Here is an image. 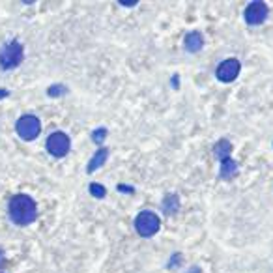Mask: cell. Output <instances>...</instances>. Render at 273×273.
I'll return each mask as SVG.
<instances>
[{
    "instance_id": "ba28073f",
    "label": "cell",
    "mask_w": 273,
    "mask_h": 273,
    "mask_svg": "<svg viewBox=\"0 0 273 273\" xmlns=\"http://www.w3.org/2000/svg\"><path fill=\"white\" fill-rule=\"evenodd\" d=\"M184 45H186V51L187 53H198V51L204 47V38L202 34L197 32V30H193L186 36L184 39Z\"/></svg>"
},
{
    "instance_id": "5b68a950",
    "label": "cell",
    "mask_w": 273,
    "mask_h": 273,
    "mask_svg": "<svg viewBox=\"0 0 273 273\" xmlns=\"http://www.w3.org/2000/svg\"><path fill=\"white\" fill-rule=\"evenodd\" d=\"M45 146H47V152H49L53 157H66L67 153H70L71 141L64 131H55L49 135Z\"/></svg>"
},
{
    "instance_id": "5bb4252c",
    "label": "cell",
    "mask_w": 273,
    "mask_h": 273,
    "mask_svg": "<svg viewBox=\"0 0 273 273\" xmlns=\"http://www.w3.org/2000/svg\"><path fill=\"white\" fill-rule=\"evenodd\" d=\"M47 94H49L51 98H56V96H64V94H67V88L62 86V84H53V86H49Z\"/></svg>"
},
{
    "instance_id": "9a60e30c",
    "label": "cell",
    "mask_w": 273,
    "mask_h": 273,
    "mask_svg": "<svg viewBox=\"0 0 273 273\" xmlns=\"http://www.w3.org/2000/svg\"><path fill=\"white\" fill-rule=\"evenodd\" d=\"M90 193H92L96 198H103L107 195V189L103 186H99V184H90Z\"/></svg>"
},
{
    "instance_id": "ac0fdd59",
    "label": "cell",
    "mask_w": 273,
    "mask_h": 273,
    "mask_svg": "<svg viewBox=\"0 0 273 273\" xmlns=\"http://www.w3.org/2000/svg\"><path fill=\"white\" fill-rule=\"evenodd\" d=\"M4 262H6V257H4V253L0 251V266H2Z\"/></svg>"
},
{
    "instance_id": "2e32d148",
    "label": "cell",
    "mask_w": 273,
    "mask_h": 273,
    "mask_svg": "<svg viewBox=\"0 0 273 273\" xmlns=\"http://www.w3.org/2000/svg\"><path fill=\"white\" fill-rule=\"evenodd\" d=\"M118 191H124V193H135V189L133 187H127V186H118Z\"/></svg>"
},
{
    "instance_id": "e0dca14e",
    "label": "cell",
    "mask_w": 273,
    "mask_h": 273,
    "mask_svg": "<svg viewBox=\"0 0 273 273\" xmlns=\"http://www.w3.org/2000/svg\"><path fill=\"white\" fill-rule=\"evenodd\" d=\"M8 96H10V92H8L6 88H0V99H2V98H8Z\"/></svg>"
},
{
    "instance_id": "7c38bea8",
    "label": "cell",
    "mask_w": 273,
    "mask_h": 273,
    "mask_svg": "<svg viewBox=\"0 0 273 273\" xmlns=\"http://www.w3.org/2000/svg\"><path fill=\"white\" fill-rule=\"evenodd\" d=\"M161 206H163V212L167 213V215H174V213L180 210V198H178L176 193H169V195L163 198Z\"/></svg>"
},
{
    "instance_id": "7a4b0ae2",
    "label": "cell",
    "mask_w": 273,
    "mask_h": 273,
    "mask_svg": "<svg viewBox=\"0 0 273 273\" xmlns=\"http://www.w3.org/2000/svg\"><path fill=\"white\" fill-rule=\"evenodd\" d=\"M22 58H25V49L17 39L8 41L0 47V67L2 70H15L17 66H21Z\"/></svg>"
},
{
    "instance_id": "277c9868",
    "label": "cell",
    "mask_w": 273,
    "mask_h": 273,
    "mask_svg": "<svg viewBox=\"0 0 273 273\" xmlns=\"http://www.w3.org/2000/svg\"><path fill=\"white\" fill-rule=\"evenodd\" d=\"M161 229V219L153 212H141L135 219V230L142 238H152Z\"/></svg>"
},
{
    "instance_id": "30bf717a",
    "label": "cell",
    "mask_w": 273,
    "mask_h": 273,
    "mask_svg": "<svg viewBox=\"0 0 273 273\" xmlns=\"http://www.w3.org/2000/svg\"><path fill=\"white\" fill-rule=\"evenodd\" d=\"M230 153H232V142H230L229 139H221V141L215 142V146H213V155H215L219 161L229 159Z\"/></svg>"
},
{
    "instance_id": "9c48e42d",
    "label": "cell",
    "mask_w": 273,
    "mask_h": 273,
    "mask_svg": "<svg viewBox=\"0 0 273 273\" xmlns=\"http://www.w3.org/2000/svg\"><path fill=\"white\" fill-rule=\"evenodd\" d=\"M107 157H109V150H107V148H99L98 152H96V155H94V157L90 159V161H88V165H86V172H88V174L96 172V170H98L101 165H105Z\"/></svg>"
},
{
    "instance_id": "8fae6325",
    "label": "cell",
    "mask_w": 273,
    "mask_h": 273,
    "mask_svg": "<svg viewBox=\"0 0 273 273\" xmlns=\"http://www.w3.org/2000/svg\"><path fill=\"white\" fill-rule=\"evenodd\" d=\"M238 163H236L234 159L229 157L224 159V161H221V170H219V176L223 178V180H232L236 174H238Z\"/></svg>"
},
{
    "instance_id": "52a82bcc",
    "label": "cell",
    "mask_w": 273,
    "mask_h": 273,
    "mask_svg": "<svg viewBox=\"0 0 273 273\" xmlns=\"http://www.w3.org/2000/svg\"><path fill=\"white\" fill-rule=\"evenodd\" d=\"M240 70H241V64L238 58H226V60H223L217 66L215 75H217V79L221 82H232L238 79Z\"/></svg>"
},
{
    "instance_id": "3957f363",
    "label": "cell",
    "mask_w": 273,
    "mask_h": 273,
    "mask_svg": "<svg viewBox=\"0 0 273 273\" xmlns=\"http://www.w3.org/2000/svg\"><path fill=\"white\" fill-rule=\"evenodd\" d=\"M15 131L22 141H36L38 135L41 133V122H39L38 116L22 115L15 124Z\"/></svg>"
},
{
    "instance_id": "8992f818",
    "label": "cell",
    "mask_w": 273,
    "mask_h": 273,
    "mask_svg": "<svg viewBox=\"0 0 273 273\" xmlns=\"http://www.w3.org/2000/svg\"><path fill=\"white\" fill-rule=\"evenodd\" d=\"M269 15V8L266 2L262 0H253L251 4L247 6L245 11H243V17H245V22L251 25V27H257V25H262Z\"/></svg>"
},
{
    "instance_id": "6da1fadb",
    "label": "cell",
    "mask_w": 273,
    "mask_h": 273,
    "mask_svg": "<svg viewBox=\"0 0 273 273\" xmlns=\"http://www.w3.org/2000/svg\"><path fill=\"white\" fill-rule=\"evenodd\" d=\"M8 213H10V219L17 226H28L38 219V206H36L30 195L19 193L10 200Z\"/></svg>"
},
{
    "instance_id": "4fadbf2b",
    "label": "cell",
    "mask_w": 273,
    "mask_h": 273,
    "mask_svg": "<svg viewBox=\"0 0 273 273\" xmlns=\"http://www.w3.org/2000/svg\"><path fill=\"white\" fill-rule=\"evenodd\" d=\"M105 136H107V129H105V127H98V129H94V133H92V141L96 142V144H103Z\"/></svg>"
}]
</instances>
